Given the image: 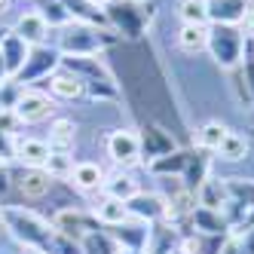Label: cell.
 Here are the masks:
<instances>
[{"mask_svg": "<svg viewBox=\"0 0 254 254\" xmlns=\"http://www.w3.org/2000/svg\"><path fill=\"white\" fill-rule=\"evenodd\" d=\"M208 49L214 52L217 64H236L239 62V49H242V31H236L233 25H217L214 31H208Z\"/></svg>", "mask_w": 254, "mask_h": 254, "instance_id": "cell-1", "label": "cell"}, {"mask_svg": "<svg viewBox=\"0 0 254 254\" xmlns=\"http://www.w3.org/2000/svg\"><path fill=\"white\" fill-rule=\"evenodd\" d=\"M52 111H56L52 98L43 95V92H34V89L19 92V98H15V104H12V114H15L19 123H43Z\"/></svg>", "mask_w": 254, "mask_h": 254, "instance_id": "cell-2", "label": "cell"}, {"mask_svg": "<svg viewBox=\"0 0 254 254\" xmlns=\"http://www.w3.org/2000/svg\"><path fill=\"white\" fill-rule=\"evenodd\" d=\"M107 153H111V159L120 162V166H132L141 156V138L132 129H120L107 138Z\"/></svg>", "mask_w": 254, "mask_h": 254, "instance_id": "cell-3", "label": "cell"}, {"mask_svg": "<svg viewBox=\"0 0 254 254\" xmlns=\"http://www.w3.org/2000/svg\"><path fill=\"white\" fill-rule=\"evenodd\" d=\"M92 217L98 224H104V227H120V224H126L129 221V205L123 202V199H117V196H101L98 202L92 205Z\"/></svg>", "mask_w": 254, "mask_h": 254, "instance_id": "cell-4", "label": "cell"}, {"mask_svg": "<svg viewBox=\"0 0 254 254\" xmlns=\"http://www.w3.org/2000/svg\"><path fill=\"white\" fill-rule=\"evenodd\" d=\"M49 144L46 141H34V138H15L12 141V156L25 162V169H43V162L49 159Z\"/></svg>", "mask_w": 254, "mask_h": 254, "instance_id": "cell-5", "label": "cell"}, {"mask_svg": "<svg viewBox=\"0 0 254 254\" xmlns=\"http://www.w3.org/2000/svg\"><path fill=\"white\" fill-rule=\"evenodd\" d=\"M126 205H129V214L138 221H162L166 217V199L156 193H138Z\"/></svg>", "mask_w": 254, "mask_h": 254, "instance_id": "cell-6", "label": "cell"}, {"mask_svg": "<svg viewBox=\"0 0 254 254\" xmlns=\"http://www.w3.org/2000/svg\"><path fill=\"white\" fill-rule=\"evenodd\" d=\"M104 169L98 162H77L74 172H70V184H74L80 193H95V190H104Z\"/></svg>", "mask_w": 254, "mask_h": 254, "instance_id": "cell-7", "label": "cell"}, {"mask_svg": "<svg viewBox=\"0 0 254 254\" xmlns=\"http://www.w3.org/2000/svg\"><path fill=\"white\" fill-rule=\"evenodd\" d=\"M251 0H208V22L214 25H236L242 22Z\"/></svg>", "mask_w": 254, "mask_h": 254, "instance_id": "cell-8", "label": "cell"}, {"mask_svg": "<svg viewBox=\"0 0 254 254\" xmlns=\"http://www.w3.org/2000/svg\"><path fill=\"white\" fill-rule=\"evenodd\" d=\"M62 46L67 52L74 49L77 56H89V52H95L101 46V37H98V31L92 25H83V28H70L64 37H62Z\"/></svg>", "mask_w": 254, "mask_h": 254, "instance_id": "cell-9", "label": "cell"}, {"mask_svg": "<svg viewBox=\"0 0 254 254\" xmlns=\"http://www.w3.org/2000/svg\"><path fill=\"white\" fill-rule=\"evenodd\" d=\"M15 37H22L28 46H37V43H43L46 40V34H49V25H46V19L40 12H25L19 22H15Z\"/></svg>", "mask_w": 254, "mask_h": 254, "instance_id": "cell-10", "label": "cell"}, {"mask_svg": "<svg viewBox=\"0 0 254 254\" xmlns=\"http://www.w3.org/2000/svg\"><path fill=\"white\" fill-rule=\"evenodd\" d=\"M196 202L199 208H211V211H221L227 202H230V193H227V184L214 178H205L202 184L196 187Z\"/></svg>", "mask_w": 254, "mask_h": 254, "instance_id": "cell-11", "label": "cell"}, {"mask_svg": "<svg viewBox=\"0 0 254 254\" xmlns=\"http://www.w3.org/2000/svg\"><path fill=\"white\" fill-rule=\"evenodd\" d=\"M28 52H31V46L22 37H15V34H9V37L0 43V59L6 64V74H15L19 67L28 64Z\"/></svg>", "mask_w": 254, "mask_h": 254, "instance_id": "cell-12", "label": "cell"}, {"mask_svg": "<svg viewBox=\"0 0 254 254\" xmlns=\"http://www.w3.org/2000/svg\"><path fill=\"white\" fill-rule=\"evenodd\" d=\"M178 46L187 56H199L208 49V25H184L178 31Z\"/></svg>", "mask_w": 254, "mask_h": 254, "instance_id": "cell-13", "label": "cell"}, {"mask_svg": "<svg viewBox=\"0 0 254 254\" xmlns=\"http://www.w3.org/2000/svg\"><path fill=\"white\" fill-rule=\"evenodd\" d=\"M74 141H77V126L74 120H56L49 126V150H56V153H67L70 147H74Z\"/></svg>", "mask_w": 254, "mask_h": 254, "instance_id": "cell-14", "label": "cell"}, {"mask_svg": "<svg viewBox=\"0 0 254 254\" xmlns=\"http://www.w3.org/2000/svg\"><path fill=\"white\" fill-rule=\"evenodd\" d=\"M70 15L83 19L86 25H107V12L95 3V0H62Z\"/></svg>", "mask_w": 254, "mask_h": 254, "instance_id": "cell-15", "label": "cell"}, {"mask_svg": "<svg viewBox=\"0 0 254 254\" xmlns=\"http://www.w3.org/2000/svg\"><path fill=\"white\" fill-rule=\"evenodd\" d=\"M49 187H52V178H49L43 169H25L22 178H19V190H22L25 196H31V199L46 196Z\"/></svg>", "mask_w": 254, "mask_h": 254, "instance_id": "cell-16", "label": "cell"}, {"mask_svg": "<svg viewBox=\"0 0 254 254\" xmlns=\"http://www.w3.org/2000/svg\"><path fill=\"white\" fill-rule=\"evenodd\" d=\"M214 153L221 156L224 162H239V159L248 156V138L239 135V132H227L224 141L217 144V150H214Z\"/></svg>", "mask_w": 254, "mask_h": 254, "instance_id": "cell-17", "label": "cell"}, {"mask_svg": "<svg viewBox=\"0 0 254 254\" xmlns=\"http://www.w3.org/2000/svg\"><path fill=\"white\" fill-rule=\"evenodd\" d=\"M49 86L59 98H83L86 95V80L77 74H56L49 80Z\"/></svg>", "mask_w": 254, "mask_h": 254, "instance_id": "cell-18", "label": "cell"}, {"mask_svg": "<svg viewBox=\"0 0 254 254\" xmlns=\"http://www.w3.org/2000/svg\"><path fill=\"white\" fill-rule=\"evenodd\" d=\"M193 224L205 236H224L227 233V221L221 217V211H211V208H196L193 211Z\"/></svg>", "mask_w": 254, "mask_h": 254, "instance_id": "cell-19", "label": "cell"}, {"mask_svg": "<svg viewBox=\"0 0 254 254\" xmlns=\"http://www.w3.org/2000/svg\"><path fill=\"white\" fill-rule=\"evenodd\" d=\"M56 227L67 236V239H86L89 236V217H83L80 211H62Z\"/></svg>", "mask_w": 254, "mask_h": 254, "instance_id": "cell-20", "label": "cell"}, {"mask_svg": "<svg viewBox=\"0 0 254 254\" xmlns=\"http://www.w3.org/2000/svg\"><path fill=\"white\" fill-rule=\"evenodd\" d=\"M104 193L123 199V202H129V199L138 196L141 190H138V184H135V178L123 172V175H114V178H104Z\"/></svg>", "mask_w": 254, "mask_h": 254, "instance_id": "cell-21", "label": "cell"}, {"mask_svg": "<svg viewBox=\"0 0 254 254\" xmlns=\"http://www.w3.org/2000/svg\"><path fill=\"white\" fill-rule=\"evenodd\" d=\"M178 15L184 25H208V0H181Z\"/></svg>", "mask_w": 254, "mask_h": 254, "instance_id": "cell-22", "label": "cell"}, {"mask_svg": "<svg viewBox=\"0 0 254 254\" xmlns=\"http://www.w3.org/2000/svg\"><path fill=\"white\" fill-rule=\"evenodd\" d=\"M227 132H230V129H227L224 123H214V120H211V123H205L202 129L196 132V144H199L202 150H217V144L224 141Z\"/></svg>", "mask_w": 254, "mask_h": 254, "instance_id": "cell-23", "label": "cell"}, {"mask_svg": "<svg viewBox=\"0 0 254 254\" xmlns=\"http://www.w3.org/2000/svg\"><path fill=\"white\" fill-rule=\"evenodd\" d=\"M43 172H46L52 181H62V178H70V172H74V162H70L67 153H56V150H52L49 159L43 162Z\"/></svg>", "mask_w": 254, "mask_h": 254, "instance_id": "cell-24", "label": "cell"}, {"mask_svg": "<svg viewBox=\"0 0 254 254\" xmlns=\"http://www.w3.org/2000/svg\"><path fill=\"white\" fill-rule=\"evenodd\" d=\"M40 15L46 19V25H67L70 22V12L64 9V3H59V0H46Z\"/></svg>", "mask_w": 254, "mask_h": 254, "instance_id": "cell-25", "label": "cell"}, {"mask_svg": "<svg viewBox=\"0 0 254 254\" xmlns=\"http://www.w3.org/2000/svg\"><path fill=\"white\" fill-rule=\"evenodd\" d=\"M83 248L89 254H120L117 245H111V239H104V236H95V233H89L86 239H83Z\"/></svg>", "mask_w": 254, "mask_h": 254, "instance_id": "cell-26", "label": "cell"}, {"mask_svg": "<svg viewBox=\"0 0 254 254\" xmlns=\"http://www.w3.org/2000/svg\"><path fill=\"white\" fill-rule=\"evenodd\" d=\"M15 114H12V107H3V111H0V132L3 135H12V129H15Z\"/></svg>", "mask_w": 254, "mask_h": 254, "instance_id": "cell-27", "label": "cell"}, {"mask_svg": "<svg viewBox=\"0 0 254 254\" xmlns=\"http://www.w3.org/2000/svg\"><path fill=\"white\" fill-rule=\"evenodd\" d=\"M242 34H245V37H254V0L248 3V9L242 15Z\"/></svg>", "mask_w": 254, "mask_h": 254, "instance_id": "cell-28", "label": "cell"}, {"mask_svg": "<svg viewBox=\"0 0 254 254\" xmlns=\"http://www.w3.org/2000/svg\"><path fill=\"white\" fill-rule=\"evenodd\" d=\"M9 3H12V0H0V15H3V12L9 9Z\"/></svg>", "mask_w": 254, "mask_h": 254, "instance_id": "cell-29", "label": "cell"}, {"mask_svg": "<svg viewBox=\"0 0 254 254\" xmlns=\"http://www.w3.org/2000/svg\"><path fill=\"white\" fill-rule=\"evenodd\" d=\"M221 254H239V248H236V245H227V248H224Z\"/></svg>", "mask_w": 254, "mask_h": 254, "instance_id": "cell-30", "label": "cell"}, {"mask_svg": "<svg viewBox=\"0 0 254 254\" xmlns=\"http://www.w3.org/2000/svg\"><path fill=\"white\" fill-rule=\"evenodd\" d=\"M0 190H6V172H0Z\"/></svg>", "mask_w": 254, "mask_h": 254, "instance_id": "cell-31", "label": "cell"}]
</instances>
